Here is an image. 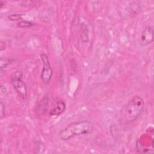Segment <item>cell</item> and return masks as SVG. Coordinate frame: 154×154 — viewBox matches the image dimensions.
Returning <instances> with one entry per match:
<instances>
[{"mask_svg":"<svg viewBox=\"0 0 154 154\" xmlns=\"http://www.w3.org/2000/svg\"><path fill=\"white\" fill-rule=\"evenodd\" d=\"M23 73L20 70L14 72L11 75V82L19 95L23 99L27 96V87L26 84L22 80Z\"/></svg>","mask_w":154,"mask_h":154,"instance_id":"3","label":"cell"},{"mask_svg":"<svg viewBox=\"0 0 154 154\" xmlns=\"http://www.w3.org/2000/svg\"><path fill=\"white\" fill-rule=\"evenodd\" d=\"M4 5V2L3 1H0V7L1 8H2V6Z\"/></svg>","mask_w":154,"mask_h":154,"instance_id":"13","label":"cell"},{"mask_svg":"<svg viewBox=\"0 0 154 154\" xmlns=\"http://www.w3.org/2000/svg\"><path fill=\"white\" fill-rule=\"evenodd\" d=\"M22 14H12L10 15L8 18L11 20V21H16V20H19L22 19Z\"/></svg>","mask_w":154,"mask_h":154,"instance_id":"10","label":"cell"},{"mask_svg":"<svg viewBox=\"0 0 154 154\" xmlns=\"http://www.w3.org/2000/svg\"><path fill=\"white\" fill-rule=\"evenodd\" d=\"M0 50L1 51H3L4 49H5V43H4L2 41H1V43H0Z\"/></svg>","mask_w":154,"mask_h":154,"instance_id":"12","label":"cell"},{"mask_svg":"<svg viewBox=\"0 0 154 154\" xmlns=\"http://www.w3.org/2000/svg\"><path fill=\"white\" fill-rule=\"evenodd\" d=\"M153 41V28L150 26H146L141 32L140 40V44L141 46H145L152 43Z\"/></svg>","mask_w":154,"mask_h":154,"instance_id":"5","label":"cell"},{"mask_svg":"<svg viewBox=\"0 0 154 154\" xmlns=\"http://www.w3.org/2000/svg\"><path fill=\"white\" fill-rule=\"evenodd\" d=\"M40 58L43 63V69L41 73V79L45 84H48L51 79L53 71L49 63L48 55L45 53L40 54Z\"/></svg>","mask_w":154,"mask_h":154,"instance_id":"4","label":"cell"},{"mask_svg":"<svg viewBox=\"0 0 154 154\" xmlns=\"http://www.w3.org/2000/svg\"><path fill=\"white\" fill-rule=\"evenodd\" d=\"M34 25V23L28 20H21L17 23V26L20 28H29Z\"/></svg>","mask_w":154,"mask_h":154,"instance_id":"9","label":"cell"},{"mask_svg":"<svg viewBox=\"0 0 154 154\" xmlns=\"http://www.w3.org/2000/svg\"><path fill=\"white\" fill-rule=\"evenodd\" d=\"M94 130L93 124L88 120L78 121L70 123L59 133L60 138L64 140H69L76 136L89 134Z\"/></svg>","mask_w":154,"mask_h":154,"instance_id":"1","label":"cell"},{"mask_svg":"<svg viewBox=\"0 0 154 154\" xmlns=\"http://www.w3.org/2000/svg\"><path fill=\"white\" fill-rule=\"evenodd\" d=\"M14 61L13 59L11 58H8L5 57H1L0 58V67L1 69H2L3 68L7 67L8 65L11 64Z\"/></svg>","mask_w":154,"mask_h":154,"instance_id":"8","label":"cell"},{"mask_svg":"<svg viewBox=\"0 0 154 154\" xmlns=\"http://www.w3.org/2000/svg\"><path fill=\"white\" fill-rule=\"evenodd\" d=\"M0 119H2L5 117V106L2 102L0 103Z\"/></svg>","mask_w":154,"mask_h":154,"instance_id":"11","label":"cell"},{"mask_svg":"<svg viewBox=\"0 0 154 154\" xmlns=\"http://www.w3.org/2000/svg\"><path fill=\"white\" fill-rule=\"evenodd\" d=\"M144 107L143 99L138 95L132 97L125 105L123 116L128 122H132L141 114Z\"/></svg>","mask_w":154,"mask_h":154,"instance_id":"2","label":"cell"},{"mask_svg":"<svg viewBox=\"0 0 154 154\" xmlns=\"http://www.w3.org/2000/svg\"><path fill=\"white\" fill-rule=\"evenodd\" d=\"M66 109V104L63 100H60L58 102L56 106L49 112L50 116H58L64 112Z\"/></svg>","mask_w":154,"mask_h":154,"instance_id":"7","label":"cell"},{"mask_svg":"<svg viewBox=\"0 0 154 154\" xmlns=\"http://www.w3.org/2000/svg\"><path fill=\"white\" fill-rule=\"evenodd\" d=\"M49 106V98L47 96L43 97L38 102L35 108V112L38 115H44L47 112Z\"/></svg>","mask_w":154,"mask_h":154,"instance_id":"6","label":"cell"}]
</instances>
